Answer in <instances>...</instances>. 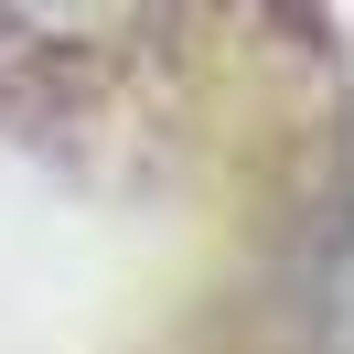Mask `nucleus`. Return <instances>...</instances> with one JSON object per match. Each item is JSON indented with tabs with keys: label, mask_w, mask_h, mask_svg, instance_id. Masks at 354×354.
I'll list each match as a JSON object with an SVG mask.
<instances>
[{
	"label": "nucleus",
	"mask_w": 354,
	"mask_h": 354,
	"mask_svg": "<svg viewBox=\"0 0 354 354\" xmlns=\"http://www.w3.org/2000/svg\"><path fill=\"white\" fill-rule=\"evenodd\" d=\"M11 11H32V22H86L97 0H11Z\"/></svg>",
	"instance_id": "obj_1"
}]
</instances>
